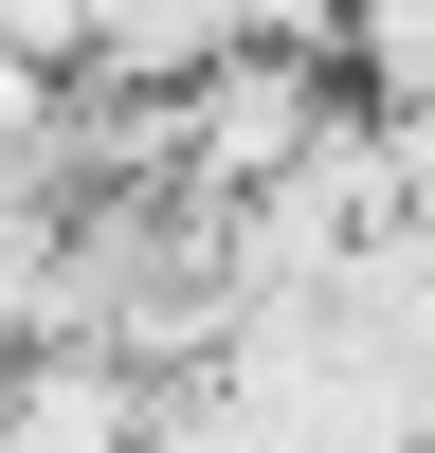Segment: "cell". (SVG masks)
Masks as SVG:
<instances>
[{"instance_id": "cell-1", "label": "cell", "mask_w": 435, "mask_h": 453, "mask_svg": "<svg viewBox=\"0 0 435 453\" xmlns=\"http://www.w3.org/2000/svg\"><path fill=\"white\" fill-rule=\"evenodd\" d=\"M326 109H345V55H309V36H236L218 73L164 91V164H181V181H272Z\"/></svg>"}, {"instance_id": "cell-2", "label": "cell", "mask_w": 435, "mask_h": 453, "mask_svg": "<svg viewBox=\"0 0 435 453\" xmlns=\"http://www.w3.org/2000/svg\"><path fill=\"white\" fill-rule=\"evenodd\" d=\"M0 453H145V363L19 345V363H0Z\"/></svg>"}, {"instance_id": "cell-4", "label": "cell", "mask_w": 435, "mask_h": 453, "mask_svg": "<svg viewBox=\"0 0 435 453\" xmlns=\"http://www.w3.org/2000/svg\"><path fill=\"white\" fill-rule=\"evenodd\" d=\"M55 91H72V73H55V55H19V36H0V145H36V127H55Z\"/></svg>"}, {"instance_id": "cell-3", "label": "cell", "mask_w": 435, "mask_h": 453, "mask_svg": "<svg viewBox=\"0 0 435 453\" xmlns=\"http://www.w3.org/2000/svg\"><path fill=\"white\" fill-rule=\"evenodd\" d=\"M345 91L381 127H435V0H345Z\"/></svg>"}]
</instances>
